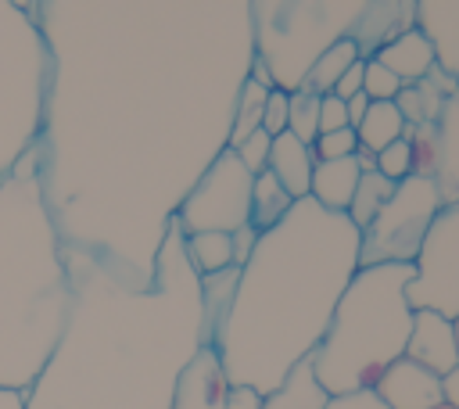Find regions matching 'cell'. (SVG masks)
<instances>
[{
	"mask_svg": "<svg viewBox=\"0 0 459 409\" xmlns=\"http://www.w3.org/2000/svg\"><path fill=\"white\" fill-rule=\"evenodd\" d=\"M373 391L387 402V409H445L441 405V377L405 355L394 359L373 380Z\"/></svg>",
	"mask_w": 459,
	"mask_h": 409,
	"instance_id": "9c48e42d",
	"label": "cell"
},
{
	"mask_svg": "<svg viewBox=\"0 0 459 409\" xmlns=\"http://www.w3.org/2000/svg\"><path fill=\"white\" fill-rule=\"evenodd\" d=\"M355 136H359V147H366V151L377 154L387 144H394V140L405 136V118L398 115L394 100H369V111L355 126Z\"/></svg>",
	"mask_w": 459,
	"mask_h": 409,
	"instance_id": "e0dca14e",
	"label": "cell"
},
{
	"mask_svg": "<svg viewBox=\"0 0 459 409\" xmlns=\"http://www.w3.org/2000/svg\"><path fill=\"white\" fill-rule=\"evenodd\" d=\"M323 409H387V402H384L373 387H359V391L330 395V402H326Z\"/></svg>",
	"mask_w": 459,
	"mask_h": 409,
	"instance_id": "4316f807",
	"label": "cell"
},
{
	"mask_svg": "<svg viewBox=\"0 0 459 409\" xmlns=\"http://www.w3.org/2000/svg\"><path fill=\"white\" fill-rule=\"evenodd\" d=\"M441 405L445 409H459V366L441 377Z\"/></svg>",
	"mask_w": 459,
	"mask_h": 409,
	"instance_id": "4dcf8cb0",
	"label": "cell"
},
{
	"mask_svg": "<svg viewBox=\"0 0 459 409\" xmlns=\"http://www.w3.org/2000/svg\"><path fill=\"white\" fill-rule=\"evenodd\" d=\"M362 68H366V57H359L355 65H348V72H344V75L337 79V86H333V97L348 100V97L362 93Z\"/></svg>",
	"mask_w": 459,
	"mask_h": 409,
	"instance_id": "f546056e",
	"label": "cell"
},
{
	"mask_svg": "<svg viewBox=\"0 0 459 409\" xmlns=\"http://www.w3.org/2000/svg\"><path fill=\"white\" fill-rule=\"evenodd\" d=\"M377 172L387 176L391 183H402L405 176H412V147L405 136L387 144L384 151H377Z\"/></svg>",
	"mask_w": 459,
	"mask_h": 409,
	"instance_id": "603a6c76",
	"label": "cell"
},
{
	"mask_svg": "<svg viewBox=\"0 0 459 409\" xmlns=\"http://www.w3.org/2000/svg\"><path fill=\"white\" fill-rule=\"evenodd\" d=\"M355 151H359V136H355V129H351V126L333 129V133H319V136L312 140V154H316V161L348 158V154H355Z\"/></svg>",
	"mask_w": 459,
	"mask_h": 409,
	"instance_id": "cb8c5ba5",
	"label": "cell"
},
{
	"mask_svg": "<svg viewBox=\"0 0 459 409\" xmlns=\"http://www.w3.org/2000/svg\"><path fill=\"white\" fill-rule=\"evenodd\" d=\"M359 269V230L312 197L265 233L240 265L233 305L212 337L233 387L269 395L319 344L330 312Z\"/></svg>",
	"mask_w": 459,
	"mask_h": 409,
	"instance_id": "6da1fadb",
	"label": "cell"
},
{
	"mask_svg": "<svg viewBox=\"0 0 459 409\" xmlns=\"http://www.w3.org/2000/svg\"><path fill=\"white\" fill-rule=\"evenodd\" d=\"M230 377L212 344H201L176 373L169 409H226L230 405Z\"/></svg>",
	"mask_w": 459,
	"mask_h": 409,
	"instance_id": "52a82bcc",
	"label": "cell"
},
{
	"mask_svg": "<svg viewBox=\"0 0 459 409\" xmlns=\"http://www.w3.org/2000/svg\"><path fill=\"white\" fill-rule=\"evenodd\" d=\"M348 126V108L341 97L326 93L319 100V133H333V129H344Z\"/></svg>",
	"mask_w": 459,
	"mask_h": 409,
	"instance_id": "83f0119b",
	"label": "cell"
},
{
	"mask_svg": "<svg viewBox=\"0 0 459 409\" xmlns=\"http://www.w3.org/2000/svg\"><path fill=\"white\" fill-rule=\"evenodd\" d=\"M269 147H273V136L262 133V129H255L251 136H244V140H240L237 147H230V151H237L240 165H244L251 176H258V172H265V165H269Z\"/></svg>",
	"mask_w": 459,
	"mask_h": 409,
	"instance_id": "d4e9b609",
	"label": "cell"
},
{
	"mask_svg": "<svg viewBox=\"0 0 459 409\" xmlns=\"http://www.w3.org/2000/svg\"><path fill=\"white\" fill-rule=\"evenodd\" d=\"M412 265H359L341 291L330 323L308 362L326 395L373 387V380L405 355L412 330V305L405 287Z\"/></svg>",
	"mask_w": 459,
	"mask_h": 409,
	"instance_id": "7a4b0ae2",
	"label": "cell"
},
{
	"mask_svg": "<svg viewBox=\"0 0 459 409\" xmlns=\"http://www.w3.org/2000/svg\"><path fill=\"white\" fill-rule=\"evenodd\" d=\"M455 337H459V319H455Z\"/></svg>",
	"mask_w": 459,
	"mask_h": 409,
	"instance_id": "e575fe53",
	"label": "cell"
},
{
	"mask_svg": "<svg viewBox=\"0 0 459 409\" xmlns=\"http://www.w3.org/2000/svg\"><path fill=\"white\" fill-rule=\"evenodd\" d=\"M326 402H330V395L316 380L312 362L301 359V362H294L287 370V377L269 395H262V405L258 409H323Z\"/></svg>",
	"mask_w": 459,
	"mask_h": 409,
	"instance_id": "5bb4252c",
	"label": "cell"
},
{
	"mask_svg": "<svg viewBox=\"0 0 459 409\" xmlns=\"http://www.w3.org/2000/svg\"><path fill=\"white\" fill-rule=\"evenodd\" d=\"M251 183L255 176L240 165L237 151L222 147L197 176V183L186 190V197L176 204L172 219L183 233H237L251 222Z\"/></svg>",
	"mask_w": 459,
	"mask_h": 409,
	"instance_id": "277c9868",
	"label": "cell"
},
{
	"mask_svg": "<svg viewBox=\"0 0 459 409\" xmlns=\"http://www.w3.org/2000/svg\"><path fill=\"white\" fill-rule=\"evenodd\" d=\"M369 57H377L387 72H394L402 86L420 83L430 68H437V47H434V39L423 29H402V32H394Z\"/></svg>",
	"mask_w": 459,
	"mask_h": 409,
	"instance_id": "30bf717a",
	"label": "cell"
},
{
	"mask_svg": "<svg viewBox=\"0 0 459 409\" xmlns=\"http://www.w3.org/2000/svg\"><path fill=\"white\" fill-rule=\"evenodd\" d=\"M183 255L194 276H212L233 265V240L230 233H215V230L183 233Z\"/></svg>",
	"mask_w": 459,
	"mask_h": 409,
	"instance_id": "2e32d148",
	"label": "cell"
},
{
	"mask_svg": "<svg viewBox=\"0 0 459 409\" xmlns=\"http://www.w3.org/2000/svg\"><path fill=\"white\" fill-rule=\"evenodd\" d=\"M405 359L420 362L423 370L445 377L459 366V337L455 319L434 312V309H412V330L405 341Z\"/></svg>",
	"mask_w": 459,
	"mask_h": 409,
	"instance_id": "ba28073f",
	"label": "cell"
},
{
	"mask_svg": "<svg viewBox=\"0 0 459 409\" xmlns=\"http://www.w3.org/2000/svg\"><path fill=\"white\" fill-rule=\"evenodd\" d=\"M230 240H233V265L240 269L247 258H251V251H255V244H258V230L247 222V226H240L237 233H230Z\"/></svg>",
	"mask_w": 459,
	"mask_h": 409,
	"instance_id": "f1b7e54d",
	"label": "cell"
},
{
	"mask_svg": "<svg viewBox=\"0 0 459 409\" xmlns=\"http://www.w3.org/2000/svg\"><path fill=\"white\" fill-rule=\"evenodd\" d=\"M290 208H294V197L280 187V179H276L269 169L258 172L255 183H251V226H255L258 233H265V230H273Z\"/></svg>",
	"mask_w": 459,
	"mask_h": 409,
	"instance_id": "ac0fdd59",
	"label": "cell"
},
{
	"mask_svg": "<svg viewBox=\"0 0 459 409\" xmlns=\"http://www.w3.org/2000/svg\"><path fill=\"white\" fill-rule=\"evenodd\" d=\"M362 54H359V43L348 36V39H333L330 47H323V54L301 72V79H298V90H308V93H316V97H326V93H333V86H337V79L348 72V65H355ZM294 90V86H290Z\"/></svg>",
	"mask_w": 459,
	"mask_h": 409,
	"instance_id": "9a60e30c",
	"label": "cell"
},
{
	"mask_svg": "<svg viewBox=\"0 0 459 409\" xmlns=\"http://www.w3.org/2000/svg\"><path fill=\"white\" fill-rule=\"evenodd\" d=\"M398 90H402L398 75L387 72L377 57H366V68H362V93H366L369 100H394Z\"/></svg>",
	"mask_w": 459,
	"mask_h": 409,
	"instance_id": "7402d4cb",
	"label": "cell"
},
{
	"mask_svg": "<svg viewBox=\"0 0 459 409\" xmlns=\"http://www.w3.org/2000/svg\"><path fill=\"white\" fill-rule=\"evenodd\" d=\"M25 405H29V391L0 387V409H25Z\"/></svg>",
	"mask_w": 459,
	"mask_h": 409,
	"instance_id": "836d02e7",
	"label": "cell"
},
{
	"mask_svg": "<svg viewBox=\"0 0 459 409\" xmlns=\"http://www.w3.org/2000/svg\"><path fill=\"white\" fill-rule=\"evenodd\" d=\"M441 212V194L427 176H405L394 194L377 212V219L359 233V265H412L420 244Z\"/></svg>",
	"mask_w": 459,
	"mask_h": 409,
	"instance_id": "3957f363",
	"label": "cell"
},
{
	"mask_svg": "<svg viewBox=\"0 0 459 409\" xmlns=\"http://www.w3.org/2000/svg\"><path fill=\"white\" fill-rule=\"evenodd\" d=\"M412 147V176L434 179L441 204L459 201V86L445 97L434 122L405 126Z\"/></svg>",
	"mask_w": 459,
	"mask_h": 409,
	"instance_id": "8992f818",
	"label": "cell"
},
{
	"mask_svg": "<svg viewBox=\"0 0 459 409\" xmlns=\"http://www.w3.org/2000/svg\"><path fill=\"white\" fill-rule=\"evenodd\" d=\"M262 133H269V136L287 133V90H283V86H273V90H269V97H265Z\"/></svg>",
	"mask_w": 459,
	"mask_h": 409,
	"instance_id": "484cf974",
	"label": "cell"
},
{
	"mask_svg": "<svg viewBox=\"0 0 459 409\" xmlns=\"http://www.w3.org/2000/svg\"><path fill=\"white\" fill-rule=\"evenodd\" d=\"M312 165H316V154L308 144H301L298 136L290 133H280L273 136V147H269V172L280 179V187L294 197V201H305L308 197V187H312Z\"/></svg>",
	"mask_w": 459,
	"mask_h": 409,
	"instance_id": "7c38bea8",
	"label": "cell"
},
{
	"mask_svg": "<svg viewBox=\"0 0 459 409\" xmlns=\"http://www.w3.org/2000/svg\"><path fill=\"white\" fill-rule=\"evenodd\" d=\"M459 86V79L448 72V68H430L420 83H409L398 90L394 97V108L398 115L405 118V126H423V122H434L445 97Z\"/></svg>",
	"mask_w": 459,
	"mask_h": 409,
	"instance_id": "8fae6325",
	"label": "cell"
},
{
	"mask_svg": "<svg viewBox=\"0 0 459 409\" xmlns=\"http://www.w3.org/2000/svg\"><path fill=\"white\" fill-rule=\"evenodd\" d=\"M319 100L323 97H316L308 90H298V86L287 90V133L308 147L319 136Z\"/></svg>",
	"mask_w": 459,
	"mask_h": 409,
	"instance_id": "44dd1931",
	"label": "cell"
},
{
	"mask_svg": "<svg viewBox=\"0 0 459 409\" xmlns=\"http://www.w3.org/2000/svg\"><path fill=\"white\" fill-rule=\"evenodd\" d=\"M265 97H269V86H262V83H255V79H244V86H240V97H237L233 129H230V140H226V147H237L244 136H251L255 129H262Z\"/></svg>",
	"mask_w": 459,
	"mask_h": 409,
	"instance_id": "ffe728a7",
	"label": "cell"
},
{
	"mask_svg": "<svg viewBox=\"0 0 459 409\" xmlns=\"http://www.w3.org/2000/svg\"><path fill=\"white\" fill-rule=\"evenodd\" d=\"M344 108H348V126L355 129V126L362 122V115L369 111V97H366V93H355V97L344 100Z\"/></svg>",
	"mask_w": 459,
	"mask_h": 409,
	"instance_id": "d6a6232c",
	"label": "cell"
},
{
	"mask_svg": "<svg viewBox=\"0 0 459 409\" xmlns=\"http://www.w3.org/2000/svg\"><path fill=\"white\" fill-rule=\"evenodd\" d=\"M359 158L348 154V158H333V161H316L312 165V187H308V197L326 208V212H348V201L359 187Z\"/></svg>",
	"mask_w": 459,
	"mask_h": 409,
	"instance_id": "4fadbf2b",
	"label": "cell"
},
{
	"mask_svg": "<svg viewBox=\"0 0 459 409\" xmlns=\"http://www.w3.org/2000/svg\"><path fill=\"white\" fill-rule=\"evenodd\" d=\"M405 298L412 309H434L448 319H459V201L441 204L434 215L412 262Z\"/></svg>",
	"mask_w": 459,
	"mask_h": 409,
	"instance_id": "5b68a950",
	"label": "cell"
},
{
	"mask_svg": "<svg viewBox=\"0 0 459 409\" xmlns=\"http://www.w3.org/2000/svg\"><path fill=\"white\" fill-rule=\"evenodd\" d=\"M391 194H394V183H391L387 176H380L377 169H373V172H362V176H359V187H355V194H351V201H348L344 219L362 233V230L377 219V212L387 204Z\"/></svg>",
	"mask_w": 459,
	"mask_h": 409,
	"instance_id": "d6986e66",
	"label": "cell"
},
{
	"mask_svg": "<svg viewBox=\"0 0 459 409\" xmlns=\"http://www.w3.org/2000/svg\"><path fill=\"white\" fill-rule=\"evenodd\" d=\"M258 405H262V395H258V391H251V387H233L226 409H258Z\"/></svg>",
	"mask_w": 459,
	"mask_h": 409,
	"instance_id": "1f68e13d",
	"label": "cell"
}]
</instances>
